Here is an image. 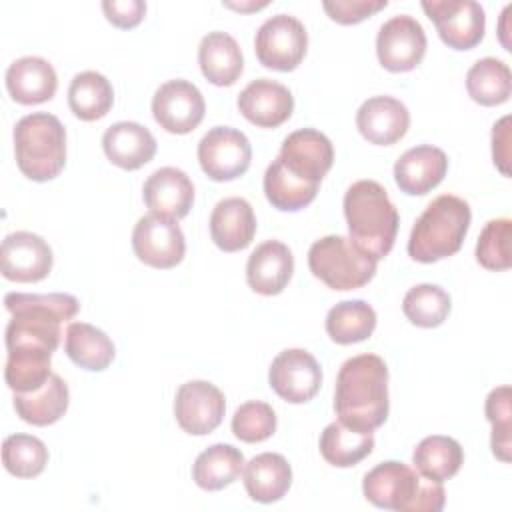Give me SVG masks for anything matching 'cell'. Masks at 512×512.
I'll use <instances>...</instances> for the list:
<instances>
[{
  "instance_id": "cell-1",
  "label": "cell",
  "mask_w": 512,
  "mask_h": 512,
  "mask_svg": "<svg viewBox=\"0 0 512 512\" xmlns=\"http://www.w3.org/2000/svg\"><path fill=\"white\" fill-rule=\"evenodd\" d=\"M334 410L338 420L356 430H374L388 418V368L376 354L348 358L336 376Z\"/></svg>"
},
{
  "instance_id": "cell-2",
  "label": "cell",
  "mask_w": 512,
  "mask_h": 512,
  "mask_svg": "<svg viewBox=\"0 0 512 512\" xmlns=\"http://www.w3.org/2000/svg\"><path fill=\"white\" fill-rule=\"evenodd\" d=\"M4 306L12 314L6 326V350L34 348L54 352L60 344L62 322L76 316L80 304L72 294L10 292Z\"/></svg>"
},
{
  "instance_id": "cell-3",
  "label": "cell",
  "mask_w": 512,
  "mask_h": 512,
  "mask_svg": "<svg viewBox=\"0 0 512 512\" xmlns=\"http://www.w3.org/2000/svg\"><path fill=\"white\" fill-rule=\"evenodd\" d=\"M350 240L374 260L384 258L396 240L398 210L376 180H358L344 194Z\"/></svg>"
},
{
  "instance_id": "cell-4",
  "label": "cell",
  "mask_w": 512,
  "mask_h": 512,
  "mask_svg": "<svg viewBox=\"0 0 512 512\" xmlns=\"http://www.w3.org/2000/svg\"><path fill=\"white\" fill-rule=\"evenodd\" d=\"M362 492L374 506L396 512H440L446 502L442 482L396 460L374 466L364 476Z\"/></svg>"
},
{
  "instance_id": "cell-5",
  "label": "cell",
  "mask_w": 512,
  "mask_h": 512,
  "mask_svg": "<svg viewBox=\"0 0 512 512\" xmlns=\"http://www.w3.org/2000/svg\"><path fill=\"white\" fill-rule=\"evenodd\" d=\"M470 220L472 212L466 200L454 194L434 198L410 232L408 254L424 264L456 254L468 234Z\"/></svg>"
},
{
  "instance_id": "cell-6",
  "label": "cell",
  "mask_w": 512,
  "mask_h": 512,
  "mask_svg": "<svg viewBox=\"0 0 512 512\" xmlns=\"http://www.w3.org/2000/svg\"><path fill=\"white\" fill-rule=\"evenodd\" d=\"M14 154L20 172L34 182L56 178L66 164V130L48 112H32L14 126Z\"/></svg>"
},
{
  "instance_id": "cell-7",
  "label": "cell",
  "mask_w": 512,
  "mask_h": 512,
  "mask_svg": "<svg viewBox=\"0 0 512 512\" xmlns=\"http://www.w3.org/2000/svg\"><path fill=\"white\" fill-rule=\"evenodd\" d=\"M376 262L346 236H324L308 250L310 272L332 290H356L376 274Z\"/></svg>"
},
{
  "instance_id": "cell-8",
  "label": "cell",
  "mask_w": 512,
  "mask_h": 512,
  "mask_svg": "<svg viewBox=\"0 0 512 512\" xmlns=\"http://www.w3.org/2000/svg\"><path fill=\"white\" fill-rule=\"evenodd\" d=\"M308 48V34L304 24L288 14H276L262 22L254 38L256 58L262 66L290 72L294 70Z\"/></svg>"
},
{
  "instance_id": "cell-9",
  "label": "cell",
  "mask_w": 512,
  "mask_h": 512,
  "mask_svg": "<svg viewBox=\"0 0 512 512\" xmlns=\"http://www.w3.org/2000/svg\"><path fill=\"white\" fill-rule=\"evenodd\" d=\"M252 160V146L244 132L230 126L210 128L198 144V162L204 174L216 182L242 176Z\"/></svg>"
},
{
  "instance_id": "cell-10",
  "label": "cell",
  "mask_w": 512,
  "mask_h": 512,
  "mask_svg": "<svg viewBox=\"0 0 512 512\" xmlns=\"http://www.w3.org/2000/svg\"><path fill=\"white\" fill-rule=\"evenodd\" d=\"M422 8L442 42L454 50H470L484 36L486 14L474 0H424Z\"/></svg>"
},
{
  "instance_id": "cell-11",
  "label": "cell",
  "mask_w": 512,
  "mask_h": 512,
  "mask_svg": "<svg viewBox=\"0 0 512 512\" xmlns=\"http://www.w3.org/2000/svg\"><path fill=\"white\" fill-rule=\"evenodd\" d=\"M132 248L140 262L166 270L182 262L186 242L176 220L150 212L136 222L132 230Z\"/></svg>"
},
{
  "instance_id": "cell-12",
  "label": "cell",
  "mask_w": 512,
  "mask_h": 512,
  "mask_svg": "<svg viewBox=\"0 0 512 512\" xmlns=\"http://www.w3.org/2000/svg\"><path fill=\"white\" fill-rule=\"evenodd\" d=\"M268 382L282 400L290 404H304L318 394L322 368L308 350L288 348L272 360Z\"/></svg>"
},
{
  "instance_id": "cell-13",
  "label": "cell",
  "mask_w": 512,
  "mask_h": 512,
  "mask_svg": "<svg viewBox=\"0 0 512 512\" xmlns=\"http://www.w3.org/2000/svg\"><path fill=\"white\" fill-rule=\"evenodd\" d=\"M424 52L426 32L416 18L408 14H398L380 26L376 36V54L386 70H414L422 62Z\"/></svg>"
},
{
  "instance_id": "cell-14",
  "label": "cell",
  "mask_w": 512,
  "mask_h": 512,
  "mask_svg": "<svg viewBox=\"0 0 512 512\" xmlns=\"http://www.w3.org/2000/svg\"><path fill=\"white\" fill-rule=\"evenodd\" d=\"M204 112L202 92L182 78L164 82L152 96L154 120L172 134L192 132L202 122Z\"/></svg>"
},
{
  "instance_id": "cell-15",
  "label": "cell",
  "mask_w": 512,
  "mask_h": 512,
  "mask_svg": "<svg viewBox=\"0 0 512 512\" xmlns=\"http://www.w3.org/2000/svg\"><path fill=\"white\" fill-rule=\"evenodd\" d=\"M226 410V400L220 388L206 380L184 382L174 398V416L178 426L194 436L214 432Z\"/></svg>"
},
{
  "instance_id": "cell-16",
  "label": "cell",
  "mask_w": 512,
  "mask_h": 512,
  "mask_svg": "<svg viewBox=\"0 0 512 512\" xmlns=\"http://www.w3.org/2000/svg\"><path fill=\"white\" fill-rule=\"evenodd\" d=\"M52 250L48 242L32 232L8 234L0 246L2 276L12 282H38L52 270Z\"/></svg>"
},
{
  "instance_id": "cell-17",
  "label": "cell",
  "mask_w": 512,
  "mask_h": 512,
  "mask_svg": "<svg viewBox=\"0 0 512 512\" xmlns=\"http://www.w3.org/2000/svg\"><path fill=\"white\" fill-rule=\"evenodd\" d=\"M278 158L298 178L320 184L334 162V148L326 134L314 128H300L282 142Z\"/></svg>"
},
{
  "instance_id": "cell-18",
  "label": "cell",
  "mask_w": 512,
  "mask_h": 512,
  "mask_svg": "<svg viewBox=\"0 0 512 512\" xmlns=\"http://www.w3.org/2000/svg\"><path fill=\"white\" fill-rule=\"evenodd\" d=\"M238 110L248 122L260 128H276L292 116L294 98L284 84L258 78L240 92Z\"/></svg>"
},
{
  "instance_id": "cell-19",
  "label": "cell",
  "mask_w": 512,
  "mask_h": 512,
  "mask_svg": "<svg viewBox=\"0 0 512 512\" xmlns=\"http://www.w3.org/2000/svg\"><path fill=\"white\" fill-rule=\"evenodd\" d=\"M142 196L152 214L180 220L192 208L194 186L186 172L174 166H164L148 176L142 188Z\"/></svg>"
},
{
  "instance_id": "cell-20",
  "label": "cell",
  "mask_w": 512,
  "mask_h": 512,
  "mask_svg": "<svg viewBox=\"0 0 512 512\" xmlns=\"http://www.w3.org/2000/svg\"><path fill=\"white\" fill-rule=\"evenodd\" d=\"M448 172L446 154L432 146L422 144L406 150L394 164V180L398 188L410 196H424L436 188Z\"/></svg>"
},
{
  "instance_id": "cell-21",
  "label": "cell",
  "mask_w": 512,
  "mask_h": 512,
  "mask_svg": "<svg viewBox=\"0 0 512 512\" xmlns=\"http://www.w3.org/2000/svg\"><path fill=\"white\" fill-rule=\"evenodd\" d=\"M356 126L368 142L390 146L408 132L410 112L392 96H372L358 108Z\"/></svg>"
},
{
  "instance_id": "cell-22",
  "label": "cell",
  "mask_w": 512,
  "mask_h": 512,
  "mask_svg": "<svg viewBox=\"0 0 512 512\" xmlns=\"http://www.w3.org/2000/svg\"><path fill=\"white\" fill-rule=\"evenodd\" d=\"M292 272L294 256L290 248L280 240H266L248 256L246 282L254 292L274 296L286 288Z\"/></svg>"
},
{
  "instance_id": "cell-23",
  "label": "cell",
  "mask_w": 512,
  "mask_h": 512,
  "mask_svg": "<svg viewBox=\"0 0 512 512\" xmlns=\"http://www.w3.org/2000/svg\"><path fill=\"white\" fill-rule=\"evenodd\" d=\"M256 234V216L248 200L232 196L220 200L210 214L212 242L224 252H238L250 246Z\"/></svg>"
},
{
  "instance_id": "cell-24",
  "label": "cell",
  "mask_w": 512,
  "mask_h": 512,
  "mask_svg": "<svg viewBox=\"0 0 512 512\" xmlns=\"http://www.w3.org/2000/svg\"><path fill=\"white\" fill-rule=\"evenodd\" d=\"M6 88L18 104H42L56 94L58 76L48 60L22 56L8 66Z\"/></svg>"
},
{
  "instance_id": "cell-25",
  "label": "cell",
  "mask_w": 512,
  "mask_h": 512,
  "mask_svg": "<svg viewBox=\"0 0 512 512\" xmlns=\"http://www.w3.org/2000/svg\"><path fill=\"white\" fill-rule=\"evenodd\" d=\"M104 154L122 170H138L156 154V138L138 122H116L102 136Z\"/></svg>"
},
{
  "instance_id": "cell-26",
  "label": "cell",
  "mask_w": 512,
  "mask_h": 512,
  "mask_svg": "<svg viewBox=\"0 0 512 512\" xmlns=\"http://www.w3.org/2000/svg\"><path fill=\"white\" fill-rule=\"evenodd\" d=\"M198 64L208 82L214 86H232L242 70L244 58L238 42L228 32H208L198 46Z\"/></svg>"
},
{
  "instance_id": "cell-27",
  "label": "cell",
  "mask_w": 512,
  "mask_h": 512,
  "mask_svg": "<svg viewBox=\"0 0 512 512\" xmlns=\"http://www.w3.org/2000/svg\"><path fill=\"white\" fill-rule=\"evenodd\" d=\"M292 484V468L282 454L262 452L244 464V486L252 500L278 502Z\"/></svg>"
},
{
  "instance_id": "cell-28",
  "label": "cell",
  "mask_w": 512,
  "mask_h": 512,
  "mask_svg": "<svg viewBox=\"0 0 512 512\" xmlns=\"http://www.w3.org/2000/svg\"><path fill=\"white\" fill-rule=\"evenodd\" d=\"M70 392L66 382L52 372L44 386L32 392H14L16 414L32 426H48L58 422L68 410Z\"/></svg>"
},
{
  "instance_id": "cell-29",
  "label": "cell",
  "mask_w": 512,
  "mask_h": 512,
  "mask_svg": "<svg viewBox=\"0 0 512 512\" xmlns=\"http://www.w3.org/2000/svg\"><path fill=\"white\" fill-rule=\"evenodd\" d=\"M64 350L76 366L92 372L108 368L116 354L114 344L106 336V332L88 322L68 324L64 336Z\"/></svg>"
},
{
  "instance_id": "cell-30",
  "label": "cell",
  "mask_w": 512,
  "mask_h": 512,
  "mask_svg": "<svg viewBox=\"0 0 512 512\" xmlns=\"http://www.w3.org/2000/svg\"><path fill=\"white\" fill-rule=\"evenodd\" d=\"M374 448L370 430H356L336 420L328 424L320 436L322 458L336 468H350L364 460Z\"/></svg>"
},
{
  "instance_id": "cell-31",
  "label": "cell",
  "mask_w": 512,
  "mask_h": 512,
  "mask_svg": "<svg viewBox=\"0 0 512 512\" xmlns=\"http://www.w3.org/2000/svg\"><path fill=\"white\" fill-rule=\"evenodd\" d=\"M244 464V454L232 444H212L198 454L192 478L202 490H222L242 474Z\"/></svg>"
},
{
  "instance_id": "cell-32",
  "label": "cell",
  "mask_w": 512,
  "mask_h": 512,
  "mask_svg": "<svg viewBox=\"0 0 512 512\" xmlns=\"http://www.w3.org/2000/svg\"><path fill=\"white\" fill-rule=\"evenodd\" d=\"M112 104V84L100 72L84 70L72 78L68 88V106L76 118L84 122L98 120L110 112Z\"/></svg>"
},
{
  "instance_id": "cell-33",
  "label": "cell",
  "mask_w": 512,
  "mask_h": 512,
  "mask_svg": "<svg viewBox=\"0 0 512 512\" xmlns=\"http://www.w3.org/2000/svg\"><path fill=\"white\" fill-rule=\"evenodd\" d=\"M264 194L274 208L296 212L316 198L318 184L294 176L280 158H274L264 172Z\"/></svg>"
},
{
  "instance_id": "cell-34",
  "label": "cell",
  "mask_w": 512,
  "mask_h": 512,
  "mask_svg": "<svg viewBox=\"0 0 512 512\" xmlns=\"http://www.w3.org/2000/svg\"><path fill=\"white\" fill-rule=\"evenodd\" d=\"M462 462H464L462 446L454 438L442 436V434L426 436L424 440H420V444L412 452L414 468L420 474L434 478L438 482L452 478L460 470Z\"/></svg>"
},
{
  "instance_id": "cell-35",
  "label": "cell",
  "mask_w": 512,
  "mask_h": 512,
  "mask_svg": "<svg viewBox=\"0 0 512 512\" xmlns=\"http://www.w3.org/2000/svg\"><path fill=\"white\" fill-rule=\"evenodd\" d=\"M470 98L482 106H498L510 98L512 76L506 62L486 56L474 62L466 74Z\"/></svg>"
},
{
  "instance_id": "cell-36",
  "label": "cell",
  "mask_w": 512,
  "mask_h": 512,
  "mask_svg": "<svg viewBox=\"0 0 512 512\" xmlns=\"http://www.w3.org/2000/svg\"><path fill=\"white\" fill-rule=\"evenodd\" d=\"M376 328V312L364 300H342L326 314V332L336 344L366 340Z\"/></svg>"
},
{
  "instance_id": "cell-37",
  "label": "cell",
  "mask_w": 512,
  "mask_h": 512,
  "mask_svg": "<svg viewBox=\"0 0 512 512\" xmlns=\"http://www.w3.org/2000/svg\"><path fill=\"white\" fill-rule=\"evenodd\" d=\"M52 352L34 348H12L6 356L4 378L14 392H32L46 384L52 376L50 370Z\"/></svg>"
},
{
  "instance_id": "cell-38",
  "label": "cell",
  "mask_w": 512,
  "mask_h": 512,
  "mask_svg": "<svg viewBox=\"0 0 512 512\" xmlns=\"http://www.w3.org/2000/svg\"><path fill=\"white\" fill-rule=\"evenodd\" d=\"M450 296L436 284H418L402 300L404 316L420 328H436L450 314Z\"/></svg>"
},
{
  "instance_id": "cell-39",
  "label": "cell",
  "mask_w": 512,
  "mask_h": 512,
  "mask_svg": "<svg viewBox=\"0 0 512 512\" xmlns=\"http://www.w3.org/2000/svg\"><path fill=\"white\" fill-rule=\"evenodd\" d=\"M2 462L16 478H34L48 464V448L32 434H12L2 444Z\"/></svg>"
},
{
  "instance_id": "cell-40",
  "label": "cell",
  "mask_w": 512,
  "mask_h": 512,
  "mask_svg": "<svg viewBox=\"0 0 512 512\" xmlns=\"http://www.w3.org/2000/svg\"><path fill=\"white\" fill-rule=\"evenodd\" d=\"M512 222L510 218H496L486 222L476 244V260L486 270H508L512 264L510 252Z\"/></svg>"
},
{
  "instance_id": "cell-41",
  "label": "cell",
  "mask_w": 512,
  "mask_h": 512,
  "mask_svg": "<svg viewBox=\"0 0 512 512\" xmlns=\"http://www.w3.org/2000/svg\"><path fill=\"white\" fill-rule=\"evenodd\" d=\"M510 386L494 388L486 398V418L492 424V454L510 462V446H512V408H510Z\"/></svg>"
},
{
  "instance_id": "cell-42",
  "label": "cell",
  "mask_w": 512,
  "mask_h": 512,
  "mask_svg": "<svg viewBox=\"0 0 512 512\" xmlns=\"http://www.w3.org/2000/svg\"><path fill=\"white\" fill-rule=\"evenodd\" d=\"M232 432L238 440L248 444L268 440L276 432V414L272 406L260 400L244 402L232 416Z\"/></svg>"
},
{
  "instance_id": "cell-43",
  "label": "cell",
  "mask_w": 512,
  "mask_h": 512,
  "mask_svg": "<svg viewBox=\"0 0 512 512\" xmlns=\"http://www.w3.org/2000/svg\"><path fill=\"white\" fill-rule=\"evenodd\" d=\"M386 6V0H326L322 4L326 14L338 24H358Z\"/></svg>"
},
{
  "instance_id": "cell-44",
  "label": "cell",
  "mask_w": 512,
  "mask_h": 512,
  "mask_svg": "<svg viewBox=\"0 0 512 512\" xmlns=\"http://www.w3.org/2000/svg\"><path fill=\"white\" fill-rule=\"evenodd\" d=\"M106 18L118 28H134L146 14V2L142 0H106L102 2Z\"/></svg>"
},
{
  "instance_id": "cell-45",
  "label": "cell",
  "mask_w": 512,
  "mask_h": 512,
  "mask_svg": "<svg viewBox=\"0 0 512 512\" xmlns=\"http://www.w3.org/2000/svg\"><path fill=\"white\" fill-rule=\"evenodd\" d=\"M508 126H510V116H504L492 128V158H494V164L500 168V172L504 176L510 174V170H508V162H510V148H508L510 128Z\"/></svg>"
},
{
  "instance_id": "cell-46",
  "label": "cell",
  "mask_w": 512,
  "mask_h": 512,
  "mask_svg": "<svg viewBox=\"0 0 512 512\" xmlns=\"http://www.w3.org/2000/svg\"><path fill=\"white\" fill-rule=\"evenodd\" d=\"M228 8H234V10H258V8H264L266 2H260V4H234V2H224Z\"/></svg>"
}]
</instances>
